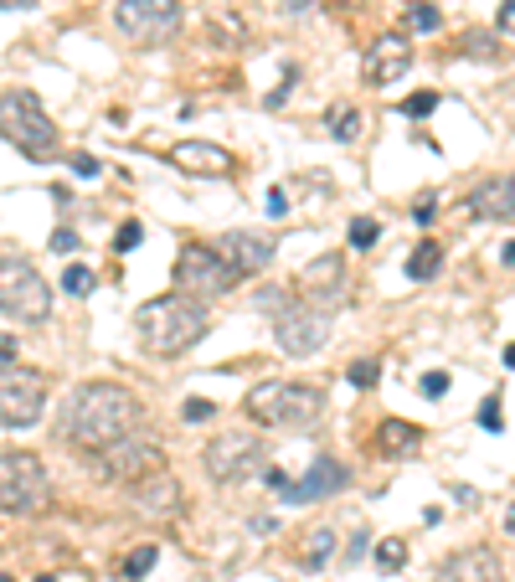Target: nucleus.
Returning a JSON list of instances; mask_svg holds the SVG:
<instances>
[{"mask_svg":"<svg viewBox=\"0 0 515 582\" xmlns=\"http://www.w3.org/2000/svg\"><path fill=\"white\" fill-rule=\"evenodd\" d=\"M114 26L135 47H160V42H171L181 32V0H119Z\"/></svg>","mask_w":515,"mask_h":582,"instance_id":"9","label":"nucleus"},{"mask_svg":"<svg viewBox=\"0 0 515 582\" xmlns=\"http://www.w3.org/2000/svg\"><path fill=\"white\" fill-rule=\"evenodd\" d=\"M0 582H16V578H0Z\"/></svg>","mask_w":515,"mask_h":582,"instance_id":"49","label":"nucleus"},{"mask_svg":"<svg viewBox=\"0 0 515 582\" xmlns=\"http://www.w3.org/2000/svg\"><path fill=\"white\" fill-rule=\"evenodd\" d=\"M263 309H274V341L284 356L305 361L314 351H325L330 341V309H314L305 299H289L284 289H268L263 294Z\"/></svg>","mask_w":515,"mask_h":582,"instance_id":"5","label":"nucleus"},{"mask_svg":"<svg viewBox=\"0 0 515 582\" xmlns=\"http://www.w3.org/2000/svg\"><path fill=\"white\" fill-rule=\"evenodd\" d=\"M171 278H175V294H186L196 305H211V299H222V294L238 284V274L227 269V258L217 253V248H206V242H186V248H181Z\"/></svg>","mask_w":515,"mask_h":582,"instance_id":"7","label":"nucleus"},{"mask_svg":"<svg viewBox=\"0 0 515 582\" xmlns=\"http://www.w3.org/2000/svg\"><path fill=\"white\" fill-rule=\"evenodd\" d=\"M500 263H505V269H515V238L505 242V248H500Z\"/></svg>","mask_w":515,"mask_h":582,"instance_id":"42","label":"nucleus"},{"mask_svg":"<svg viewBox=\"0 0 515 582\" xmlns=\"http://www.w3.org/2000/svg\"><path fill=\"white\" fill-rule=\"evenodd\" d=\"M36 582H57V578H36Z\"/></svg>","mask_w":515,"mask_h":582,"instance_id":"48","label":"nucleus"},{"mask_svg":"<svg viewBox=\"0 0 515 582\" xmlns=\"http://www.w3.org/2000/svg\"><path fill=\"white\" fill-rule=\"evenodd\" d=\"M408 32H438L444 26V11L438 5H428V0H417V5H408Z\"/></svg>","mask_w":515,"mask_h":582,"instance_id":"24","label":"nucleus"},{"mask_svg":"<svg viewBox=\"0 0 515 582\" xmlns=\"http://www.w3.org/2000/svg\"><path fill=\"white\" fill-rule=\"evenodd\" d=\"M268 217H289V196H284V191H268Z\"/></svg>","mask_w":515,"mask_h":582,"instance_id":"39","label":"nucleus"},{"mask_svg":"<svg viewBox=\"0 0 515 582\" xmlns=\"http://www.w3.org/2000/svg\"><path fill=\"white\" fill-rule=\"evenodd\" d=\"M93 284H99V274H93L88 263H68V269H62V289L78 294V299H83V294H93Z\"/></svg>","mask_w":515,"mask_h":582,"instance_id":"25","label":"nucleus"},{"mask_svg":"<svg viewBox=\"0 0 515 582\" xmlns=\"http://www.w3.org/2000/svg\"><path fill=\"white\" fill-rule=\"evenodd\" d=\"M52 500V480L36 454H0V511L5 515H36Z\"/></svg>","mask_w":515,"mask_h":582,"instance_id":"8","label":"nucleus"},{"mask_svg":"<svg viewBox=\"0 0 515 582\" xmlns=\"http://www.w3.org/2000/svg\"><path fill=\"white\" fill-rule=\"evenodd\" d=\"M309 5H314V0H284V11H294V16H299V11H309Z\"/></svg>","mask_w":515,"mask_h":582,"instance_id":"44","label":"nucleus"},{"mask_svg":"<svg viewBox=\"0 0 515 582\" xmlns=\"http://www.w3.org/2000/svg\"><path fill=\"white\" fill-rule=\"evenodd\" d=\"M139 238H145V232H139V222H124L119 232H114V248H119V253H129V248H139Z\"/></svg>","mask_w":515,"mask_h":582,"instance_id":"34","label":"nucleus"},{"mask_svg":"<svg viewBox=\"0 0 515 582\" xmlns=\"http://www.w3.org/2000/svg\"><path fill=\"white\" fill-rule=\"evenodd\" d=\"M371 444H377L381 459H402V454H412V448L423 444V429H412L408 418H381Z\"/></svg>","mask_w":515,"mask_h":582,"instance_id":"21","label":"nucleus"},{"mask_svg":"<svg viewBox=\"0 0 515 582\" xmlns=\"http://www.w3.org/2000/svg\"><path fill=\"white\" fill-rule=\"evenodd\" d=\"M258 459H263V438L258 433H222V438H211L202 448V469L217 484L248 480V469H258Z\"/></svg>","mask_w":515,"mask_h":582,"instance_id":"12","label":"nucleus"},{"mask_svg":"<svg viewBox=\"0 0 515 582\" xmlns=\"http://www.w3.org/2000/svg\"><path fill=\"white\" fill-rule=\"evenodd\" d=\"M154 567V547H139L135 557H129V562H124V578H145V572H150Z\"/></svg>","mask_w":515,"mask_h":582,"instance_id":"31","label":"nucleus"},{"mask_svg":"<svg viewBox=\"0 0 515 582\" xmlns=\"http://www.w3.org/2000/svg\"><path fill=\"white\" fill-rule=\"evenodd\" d=\"M52 253H72V248H78V238H72L68 227H62V232H52V242H47Z\"/></svg>","mask_w":515,"mask_h":582,"instance_id":"38","label":"nucleus"},{"mask_svg":"<svg viewBox=\"0 0 515 582\" xmlns=\"http://www.w3.org/2000/svg\"><path fill=\"white\" fill-rule=\"evenodd\" d=\"M72 175H78V181H93V175H99V160H93V155H72Z\"/></svg>","mask_w":515,"mask_h":582,"instance_id":"36","label":"nucleus"},{"mask_svg":"<svg viewBox=\"0 0 515 582\" xmlns=\"http://www.w3.org/2000/svg\"><path fill=\"white\" fill-rule=\"evenodd\" d=\"M11 356H16V345H11V341H0V366H5Z\"/></svg>","mask_w":515,"mask_h":582,"instance_id":"45","label":"nucleus"},{"mask_svg":"<svg viewBox=\"0 0 515 582\" xmlns=\"http://www.w3.org/2000/svg\"><path fill=\"white\" fill-rule=\"evenodd\" d=\"M325 557H335V532H330V526H314V532L305 536V547H299V562L320 567Z\"/></svg>","mask_w":515,"mask_h":582,"instance_id":"23","label":"nucleus"},{"mask_svg":"<svg viewBox=\"0 0 515 582\" xmlns=\"http://www.w3.org/2000/svg\"><path fill=\"white\" fill-rule=\"evenodd\" d=\"M135 505L145 515H175L181 511V484H175V475H150L145 484H135Z\"/></svg>","mask_w":515,"mask_h":582,"instance_id":"20","label":"nucleus"},{"mask_svg":"<svg viewBox=\"0 0 515 582\" xmlns=\"http://www.w3.org/2000/svg\"><path fill=\"white\" fill-rule=\"evenodd\" d=\"M433 582H505V562L495 557V547H464L438 562Z\"/></svg>","mask_w":515,"mask_h":582,"instance_id":"14","label":"nucleus"},{"mask_svg":"<svg viewBox=\"0 0 515 582\" xmlns=\"http://www.w3.org/2000/svg\"><path fill=\"white\" fill-rule=\"evenodd\" d=\"M0 139L16 145L26 160H52L57 155V124H52V114L42 109L32 88L0 93Z\"/></svg>","mask_w":515,"mask_h":582,"instance_id":"4","label":"nucleus"},{"mask_svg":"<svg viewBox=\"0 0 515 582\" xmlns=\"http://www.w3.org/2000/svg\"><path fill=\"white\" fill-rule=\"evenodd\" d=\"M160 444H150V438H139V433H129V438H119L114 448H103L99 454V475L108 484H145L150 475H160Z\"/></svg>","mask_w":515,"mask_h":582,"instance_id":"11","label":"nucleus"},{"mask_svg":"<svg viewBox=\"0 0 515 582\" xmlns=\"http://www.w3.org/2000/svg\"><path fill=\"white\" fill-rule=\"evenodd\" d=\"M217 253L227 258V269L238 278H253V274H263L268 263H274V238H263V232H248V227H232V232H222V238L211 242Z\"/></svg>","mask_w":515,"mask_h":582,"instance_id":"13","label":"nucleus"},{"mask_svg":"<svg viewBox=\"0 0 515 582\" xmlns=\"http://www.w3.org/2000/svg\"><path fill=\"white\" fill-rule=\"evenodd\" d=\"M0 315H5V320H21V326H36V320L52 315L47 278L16 253H0Z\"/></svg>","mask_w":515,"mask_h":582,"instance_id":"6","label":"nucleus"},{"mask_svg":"<svg viewBox=\"0 0 515 582\" xmlns=\"http://www.w3.org/2000/svg\"><path fill=\"white\" fill-rule=\"evenodd\" d=\"M0 5H5V11H32L36 0H0Z\"/></svg>","mask_w":515,"mask_h":582,"instance_id":"43","label":"nucleus"},{"mask_svg":"<svg viewBox=\"0 0 515 582\" xmlns=\"http://www.w3.org/2000/svg\"><path fill=\"white\" fill-rule=\"evenodd\" d=\"M139 423V397L119 381H83V387H72L68 402H62V418H57V429L62 438L78 448H114L119 438H129Z\"/></svg>","mask_w":515,"mask_h":582,"instance_id":"1","label":"nucleus"},{"mask_svg":"<svg viewBox=\"0 0 515 582\" xmlns=\"http://www.w3.org/2000/svg\"><path fill=\"white\" fill-rule=\"evenodd\" d=\"M360 68H366V78H371V83H381V88H387V83H397V78H402V72L412 68V42H408L402 32L377 36Z\"/></svg>","mask_w":515,"mask_h":582,"instance_id":"16","label":"nucleus"},{"mask_svg":"<svg viewBox=\"0 0 515 582\" xmlns=\"http://www.w3.org/2000/svg\"><path fill=\"white\" fill-rule=\"evenodd\" d=\"M480 429L484 433H500V429H505V402H500V392L480 402Z\"/></svg>","mask_w":515,"mask_h":582,"instance_id":"26","label":"nucleus"},{"mask_svg":"<svg viewBox=\"0 0 515 582\" xmlns=\"http://www.w3.org/2000/svg\"><path fill=\"white\" fill-rule=\"evenodd\" d=\"M412 217H417V222L428 227V222H433V217H438V212H433V196H423V202H417V212H412Z\"/></svg>","mask_w":515,"mask_h":582,"instance_id":"41","label":"nucleus"},{"mask_svg":"<svg viewBox=\"0 0 515 582\" xmlns=\"http://www.w3.org/2000/svg\"><path fill=\"white\" fill-rule=\"evenodd\" d=\"M171 166L186 175H232L238 171L232 150L211 145V139H181V145H171Z\"/></svg>","mask_w":515,"mask_h":582,"instance_id":"15","label":"nucleus"},{"mask_svg":"<svg viewBox=\"0 0 515 582\" xmlns=\"http://www.w3.org/2000/svg\"><path fill=\"white\" fill-rule=\"evenodd\" d=\"M417 387H423V397H444L448 392V377H444V372H428Z\"/></svg>","mask_w":515,"mask_h":582,"instance_id":"37","label":"nucleus"},{"mask_svg":"<svg viewBox=\"0 0 515 582\" xmlns=\"http://www.w3.org/2000/svg\"><path fill=\"white\" fill-rule=\"evenodd\" d=\"M433 109H438V93H412V99H402V114H408V119H428Z\"/></svg>","mask_w":515,"mask_h":582,"instance_id":"27","label":"nucleus"},{"mask_svg":"<svg viewBox=\"0 0 515 582\" xmlns=\"http://www.w3.org/2000/svg\"><path fill=\"white\" fill-rule=\"evenodd\" d=\"M495 26H500V32H511V36H515V0H505V5H500Z\"/></svg>","mask_w":515,"mask_h":582,"instance_id":"40","label":"nucleus"},{"mask_svg":"<svg viewBox=\"0 0 515 582\" xmlns=\"http://www.w3.org/2000/svg\"><path fill=\"white\" fill-rule=\"evenodd\" d=\"M377 238H381V227L371 222V217H356V222H351V248H371Z\"/></svg>","mask_w":515,"mask_h":582,"instance_id":"28","label":"nucleus"},{"mask_svg":"<svg viewBox=\"0 0 515 582\" xmlns=\"http://www.w3.org/2000/svg\"><path fill=\"white\" fill-rule=\"evenodd\" d=\"M135 335L150 356H186L191 345L206 335V305L186 299V294H165V299H150L139 305L135 315Z\"/></svg>","mask_w":515,"mask_h":582,"instance_id":"2","label":"nucleus"},{"mask_svg":"<svg viewBox=\"0 0 515 582\" xmlns=\"http://www.w3.org/2000/svg\"><path fill=\"white\" fill-rule=\"evenodd\" d=\"M438 269H444V248H438V242H417L408 258V278L428 284V278H438Z\"/></svg>","mask_w":515,"mask_h":582,"instance_id":"22","label":"nucleus"},{"mask_svg":"<svg viewBox=\"0 0 515 582\" xmlns=\"http://www.w3.org/2000/svg\"><path fill=\"white\" fill-rule=\"evenodd\" d=\"M505 526H511V532H515V511H511V515H505Z\"/></svg>","mask_w":515,"mask_h":582,"instance_id":"47","label":"nucleus"},{"mask_svg":"<svg viewBox=\"0 0 515 582\" xmlns=\"http://www.w3.org/2000/svg\"><path fill=\"white\" fill-rule=\"evenodd\" d=\"M341 484H345V469L330 459V454H320V459L309 464L305 480H289V484H284V500H289V505H309V500L335 495Z\"/></svg>","mask_w":515,"mask_h":582,"instance_id":"18","label":"nucleus"},{"mask_svg":"<svg viewBox=\"0 0 515 582\" xmlns=\"http://www.w3.org/2000/svg\"><path fill=\"white\" fill-rule=\"evenodd\" d=\"M356 129H360L356 109H335V139H356Z\"/></svg>","mask_w":515,"mask_h":582,"instance_id":"30","label":"nucleus"},{"mask_svg":"<svg viewBox=\"0 0 515 582\" xmlns=\"http://www.w3.org/2000/svg\"><path fill=\"white\" fill-rule=\"evenodd\" d=\"M345 377H351V387H377V381H381V366H377V361H356Z\"/></svg>","mask_w":515,"mask_h":582,"instance_id":"29","label":"nucleus"},{"mask_svg":"<svg viewBox=\"0 0 515 582\" xmlns=\"http://www.w3.org/2000/svg\"><path fill=\"white\" fill-rule=\"evenodd\" d=\"M505 366H511V372H515V345H505Z\"/></svg>","mask_w":515,"mask_h":582,"instance_id":"46","label":"nucleus"},{"mask_svg":"<svg viewBox=\"0 0 515 582\" xmlns=\"http://www.w3.org/2000/svg\"><path fill=\"white\" fill-rule=\"evenodd\" d=\"M242 412L258 429H294L305 433L325 418V392L305 387V381H258L253 392L242 397Z\"/></svg>","mask_w":515,"mask_h":582,"instance_id":"3","label":"nucleus"},{"mask_svg":"<svg viewBox=\"0 0 515 582\" xmlns=\"http://www.w3.org/2000/svg\"><path fill=\"white\" fill-rule=\"evenodd\" d=\"M469 212H474V217H490V222H511L515 217V175L484 181V186L469 196Z\"/></svg>","mask_w":515,"mask_h":582,"instance_id":"19","label":"nucleus"},{"mask_svg":"<svg viewBox=\"0 0 515 582\" xmlns=\"http://www.w3.org/2000/svg\"><path fill=\"white\" fill-rule=\"evenodd\" d=\"M211 412H217V408H211V402H202V397H191L186 408H181V418H186V423H206Z\"/></svg>","mask_w":515,"mask_h":582,"instance_id":"35","label":"nucleus"},{"mask_svg":"<svg viewBox=\"0 0 515 582\" xmlns=\"http://www.w3.org/2000/svg\"><path fill=\"white\" fill-rule=\"evenodd\" d=\"M341 278H345V263L341 253H325V258H314L305 274H299V299L314 309H325L335 305V294H341Z\"/></svg>","mask_w":515,"mask_h":582,"instance_id":"17","label":"nucleus"},{"mask_svg":"<svg viewBox=\"0 0 515 582\" xmlns=\"http://www.w3.org/2000/svg\"><path fill=\"white\" fill-rule=\"evenodd\" d=\"M490 42H495L490 32H469V36H464V52H469V57H495V47H490Z\"/></svg>","mask_w":515,"mask_h":582,"instance_id":"32","label":"nucleus"},{"mask_svg":"<svg viewBox=\"0 0 515 582\" xmlns=\"http://www.w3.org/2000/svg\"><path fill=\"white\" fill-rule=\"evenodd\" d=\"M47 412V381L32 366H0V429H32Z\"/></svg>","mask_w":515,"mask_h":582,"instance_id":"10","label":"nucleus"},{"mask_svg":"<svg viewBox=\"0 0 515 582\" xmlns=\"http://www.w3.org/2000/svg\"><path fill=\"white\" fill-rule=\"evenodd\" d=\"M402 557H408V547H402V541H381V547H377V562L387 567V572H392V567H402Z\"/></svg>","mask_w":515,"mask_h":582,"instance_id":"33","label":"nucleus"}]
</instances>
